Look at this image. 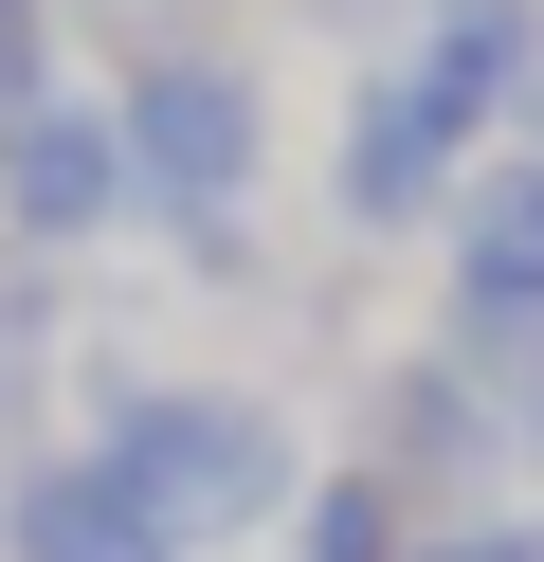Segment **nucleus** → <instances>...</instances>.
<instances>
[{
	"mask_svg": "<svg viewBox=\"0 0 544 562\" xmlns=\"http://www.w3.org/2000/svg\"><path fill=\"white\" fill-rule=\"evenodd\" d=\"M526 74H544V0H418V37L363 55V91H345V236L454 218L471 146L526 110Z\"/></svg>",
	"mask_w": 544,
	"mask_h": 562,
	"instance_id": "1",
	"label": "nucleus"
},
{
	"mask_svg": "<svg viewBox=\"0 0 544 562\" xmlns=\"http://www.w3.org/2000/svg\"><path fill=\"white\" fill-rule=\"evenodd\" d=\"M109 453H127V490L164 508V544H236V526L309 508L290 417H273V400H236V381H145V400L109 417Z\"/></svg>",
	"mask_w": 544,
	"mask_h": 562,
	"instance_id": "2",
	"label": "nucleus"
},
{
	"mask_svg": "<svg viewBox=\"0 0 544 562\" xmlns=\"http://www.w3.org/2000/svg\"><path fill=\"white\" fill-rule=\"evenodd\" d=\"M254 164H273V91H254V55H145V74H127V200L181 236V255H236Z\"/></svg>",
	"mask_w": 544,
	"mask_h": 562,
	"instance_id": "3",
	"label": "nucleus"
},
{
	"mask_svg": "<svg viewBox=\"0 0 544 562\" xmlns=\"http://www.w3.org/2000/svg\"><path fill=\"white\" fill-rule=\"evenodd\" d=\"M0 218H19L36 255L109 236V218H127V110H91V91H36V110H0Z\"/></svg>",
	"mask_w": 544,
	"mask_h": 562,
	"instance_id": "4",
	"label": "nucleus"
},
{
	"mask_svg": "<svg viewBox=\"0 0 544 562\" xmlns=\"http://www.w3.org/2000/svg\"><path fill=\"white\" fill-rule=\"evenodd\" d=\"M0 562H181L164 544V508H145V490H127V453H36V472L19 490H0Z\"/></svg>",
	"mask_w": 544,
	"mask_h": 562,
	"instance_id": "5",
	"label": "nucleus"
},
{
	"mask_svg": "<svg viewBox=\"0 0 544 562\" xmlns=\"http://www.w3.org/2000/svg\"><path fill=\"white\" fill-rule=\"evenodd\" d=\"M544 327V164L454 182V345H526Z\"/></svg>",
	"mask_w": 544,
	"mask_h": 562,
	"instance_id": "6",
	"label": "nucleus"
},
{
	"mask_svg": "<svg viewBox=\"0 0 544 562\" xmlns=\"http://www.w3.org/2000/svg\"><path fill=\"white\" fill-rule=\"evenodd\" d=\"M290 562H418V526H399V490H381V472H309Z\"/></svg>",
	"mask_w": 544,
	"mask_h": 562,
	"instance_id": "7",
	"label": "nucleus"
},
{
	"mask_svg": "<svg viewBox=\"0 0 544 562\" xmlns=\"http://www.w3.org/2000/svg\"><path fill=\"white\" fill-rule=\"evenodd\" d=\"M55 91V0H0V110Z\"/></svg>",
	"mask_w": 544,
	"mask_h": 562,
	"instance_id": "8",
	"label": "nucleus"
},
{
	"mask_svg": "<svg viewBox=\"0 0 544 562\" xmlns=\"http://www.w3.org/2000/svg\"><path fill=\"white\" fill-rule=\"evenodd\" d=\"M418 562H544V526H526V508H471V526H435Z\"/></svg>",
	"mask_w": 544,
	"mask_h": 562,
	"instance_id": "9",
	"label": "nucleus"
},
{
	"mask_svg": "<svg viewBox=\"0 0 544 562\" xmlns=\"http://www.w3.org/2000/svg\"><path fill=\"white\" fill-rule=\"evenodd\" d=\"M526 127H544V74H526ZM526 164H544V146H526Z\"/></svg>",
	"mask_w": 544,
	"mask_h": 562,
	"instance_id": "10",
	"label": "nucleus"
},
{
	"mask_svg": "<svg viewBox=\"0 0 544 562\" xmlns=\"http://www.w3.org/2000/svg\"><path fill=\"white\" fill-rule=\"evenodd\" d=\"M0 381H19V345H0Z\"/></svg>",
	"mask_w": 544,
	"mask_h": 562,
	"instance_id": "11",
	"label": "nucleus"
}]
</instances>
